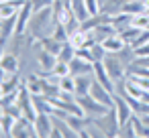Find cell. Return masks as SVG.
<instances>
[{"label":"cell","mask_w":149,"mask_h":138,"mask_svg":"<svg viewBox=\"0 0 149 138\" xmlns=\"http://www.w3.org/2000/svg\"><path fill=\"white\" fill-rule=\"evenodd\" d=\"M55 19H53V8L47 6V8H41L37 12L31 14V21H29V27H27V33H31L35 39H43V37H51L53 31H55Z\"/></svg>","instance_id":"6da1fadb"},{"label":"cell","mask_w":149,"mask_h":138,"mask_svg":"<svg viewBox=\"0 0 149 138\" xmlns=\"http://www.w3.org/2000/svg\"><path fill=\"white\" fill-rule=\"evenodd\" d=\"M92 122H94L106 136H116V134H118L120 124H118V118H116L114 108H110L106 114H102V116H98V118H92Z\"/></svg>","instance_id":"7a4b0ae2"},{"label":"cell","mask_w":149,"mask_h":138,"mask_svg":"<svg viewBox=\"0 0 149 138\" xmlns=\"http://www.w3.org/2000/svg\"><path fill=\"white\" fill-rule=\"evenodd\" d=\"M76 100H78V104H80L84 116H88V118H98V116H102V114H106V112L110 110V108L102 106L100 102H96L90 93H86V95H76Z\"/></svg>","instance_id":"3957f363"},{"label":"cell","mask_w":149,"mask_h":138,"mask_svg":"<svg viewBox=\"0 0 149 138\" xmlns=\"http://www.w3.org/2000/svg\"><path fill=\"white\" fill-rule=\"evenodd\" d=\"M102 63H104V67H106L108 75L112 77L114 85H116V81H118V79L127 77V65L116 57V53H106V57L102 59Z\"/></svg>","instance_id":"277c9868"},{"label":"cell","mask_w":149,"mask_h":138,"mask_svg":"<svg viewBox=\"0 0 149 138\" xmlns=\"http://www.w3.org/2000/svg\"><path fill=\"white\" fill-rule=\"evenodd\" d=\"M96 102H100L102 106H106V108H114V93L112 91H108L100 81H92V85H90V91H88Z\"/></svg>","instance_id":"5b68a950"},{"label":"cell","mask_w":149,"mask_h":138,"mask_svg":"<svg viewBox=\"0 0 149 138\" xmlns=\"http://www.w3.org/2000/svg\"><path fill=\"white\" fill-rule=\"evenodd\" d=\"M114 112H116V118H118V124H127L133 116V108L131 104L127 102V97H123L120 93H114Z\"/></svg>","instance_id":"8992f818"},{"label":"cell","mask_w":149,"mask_h":138,"mask_svg":"<svg viewBox=\"0 0 149 138\" xmlns=\"http://www.w3.org/2000/svg\"><path fill=\"white\" fill-rule=\"evenodd\" d=\"M33 126H35V132L37 136L45 138L51 134V128H53V120H51V114H45V112H39L37 118L33 120Z\"/></svg>","instance_id":"52a82bcc"},{"label":"cell","mask_w":149,"mask_h":138,"mask_svg":"<svg viewBox=\"0 0 149 138\" xmlns=\"http://www.w3.org/2000/svg\"><path fill=\"white\" fill-rule=\"evenodd\" d=\"M86 73H94V63L92 61H86L82 57H74L70 61V75H86Z\"/></svg>","instance_id":"ba28073f"},{"label":"cell","mask_w":149,"mask_h":138,"mask_svg":"<svg viewBox=\"0 0 149 138\" xmlns=\"http://www.w3.org/2000/svg\"><path fill=\"white\" fill-rule=\"evenodd\" d=\"M94 79H96V81H100L108 91H112V93H114L116 85H114L112 77L108 75V71H106V67H104V63H102V61H96V63H94Z\"/></svg>","instance_id":"9c48e42d"},{"label":"cell","mask_w":149,"mask_h":138,"mask_svg":"<svg viewBox=\"0 0 149 138\" xmlns=\"http://www.w3.org/2000/svg\"><path fill=\"white\" fill-rule=\"evenodd\" d=\"M68 43L74 47V49H82V47H88L90 45V35H88V31L80 25L78 29H74L72 33H70V39H68Z\"/></svg>","instance_id":"30bf717a"},{"label":"cell","mask_w":149,"mask_h":138,"mask_svg":"<svg viewBox=\"0 0 149 138\" xmlns=\"http://www.w3.org/2000/svg\"><path fill=\"white\" fill-rule=\"evenodd\" d=\"M10 136H37V132H35V126H33L31 120L17 118V122H15L13 130H10Z\"/></svg>","instance_id":"8fae6325"},{"label":"cell","mask_w":149,"mask_h":138,"mask_svg":"<svg viewBox=\"0 0 149 138\" xmlns=\"http://www.w3.org/2000/svg\"><path fill=\"white\" fill-rule=\"evenodd\" d=\"M0 67L6 73H19L21 71V57H17L13 53H4L2 59H0Z\"/></svg>","instance_id":"7c38bea8"},{"label":"cell","mask_w":149,"mask_h":138,"mask_svg":"<svg viewBox=\"0 0 149 138\" xmlns=\"http://www.w3.org/2000/svg\"><path fill=\"white\" fill-rule=\"evenodd\" d=\"M76 95H86L90 91V85L94 81V73H86V75H76Z\"/></svg>","instance_id":"4fadbf2b"},{"label":"cell","mask_w":149,"mask_h":138,"mask_svg":"<svg viewBox=\"0 0 149 138\" xmlns=\"http://www.w3.org/2000/svg\"><path fill=\"white\" fill-rule=\"evenodd\" d=\"M110 25L114 27L116 33H120V31H125L127 27L133 25V14H129V12H118V14H114V16L110 19Z\"/></svg>","instance_id":"5bb4252c"},{"label":"cell","mask_w":149,"mask_h":138,"mask_svg":"<svg viewBox=\"0 0 149 138\" xmlns=\"http://www.w3.org/2000/svg\"><path fill=\"white\" fill-rule=\"evenodd\" d=\"M125 45H127V43L120 39V35H110V37H106V39L102 41V47H104L106 53H116V51H120Z\"/></svg>","instance_id":"9a60e30c"},{"label":"cell","mask_w":149,"mask_h":138,"mask_svg":"<svg viewBox=\"0 0 149 138\" xmlns=\"http://www.w3.org/2000/svg\"><path fill=\"white\" fill-rule=\"evenodd\" d=\"M39 41V45L45 49V51H49V53H53V55H57L59 51H61V47H63V43H59L55 37H43V39H37Z\"/></svg>","instance_id":"2e32d148"},{"label":"cell","mask_w":149,"mask_h":138,"mask_svg":"<svg viewBox=\"0 0 149 138\" xmlns=\"http://www.w3.org/2000/svg\"><path fill=\"white\" fill-rule=\"evenodd\" d=\"M141 31H145V29H139V27H135V25H131V27H127L125 31H120L118 35H120V39L127 43V45H133V41L141 35Z\"/></svg>","instance_id":"e0dca14e"},{"label":"cell","mask_w":149,"mask_h":138,"mask_svg":"<svg viewBox=\"0 0 149 138\" xmlns=\"http://www.w3.org/2000/svg\"><path fill=\"white\" fill-rule=\"evenodd\" d=\"M131 122H133V126H135V134H137V136H145V138H149V126L143 124L141 116L133 114V116H131Z\"/></svg>","instance_id":"ac0fdd59"},{"label":"cell","mask_w":149,"mask_h":138,"mask_svg":"<svg viewBox=\"0 0 149 138\" xmlns=\"http://www.w3.org/2000/svg\"><path fill=\"white\" fill-rule=\"evenodd\" d=\"M76 57V49L70 45V43H63L61 51L57 53V61H63V63H70L72 59Z\"/></svg>","instance_id":"d6986e66"},{"label":"cell","mask_w":149,"mask_h":138,"mask_svg":"<svg viewBox=\"0 0 149 138\" xmlns=\"http://www.w3.org/2000/svg\"><path fill=\"white\" fill-rule=\"evenodd\" d=\"M59 91H68V93H76V79L74 75H63L59 81Z\"/></svg>","instance_id":"ffe728a7"},{"label":"cell","mask_w":149,"mask_h":138,"mask_svg":"<svg viewBox=\"0 0 149 138\" xmlns=\"http://www.w3.org/2000/svg\"><path fill=\"white\" fill-rule=\"evenodd\" d=\"M15 122H17V116H13V114H6L4 112L2 116H0V124H2V130H4L6 136H10V130H13Z\"/></svg>","instance_id":"44dd1931"},{"label":"cell","mask_w":149,"mask_h":138,"mask_svg":"<svg viewBox=\"0 0 149 138\" xmlns=\"http://www.w3.org/2000/svg\"><path fill=\"white\" fill-rule=\"evenodd\" d=\"M133 25L139 27V29H149V10H145L141 14H135L133 16Z\"/></svg>","instance_id":"7402d4cb"},{"label":"cell","mask_w":149,"mask_h":138,"mask_svg":"<svg viewBox=\"0 0 149 138\" xmlns=\"http://www.w3.org/2000/svg\"><path fill=\"white\" fill-rule=\"evenodd\" d=\"M116 136H123V138H125V136H129V138H131V136H137V134H135V126H133V122L129 120L127 124H123V126L118 128V134H116Z\"/></svg>","instance_id":"603a6c76"},{"label":"cell","mask_w":149,"mask_h":138,"mask_svg":"<svg viewBox=\"0 0 149 138\" xmlns=\"http://www.w3.org/2000/svg\"><path fill=\"white\" fill-rule=\"evenodd\" d=\"M84 4H86L90 16H94V14L100 12V0H84Z\"/></svg>","instance_id":"cb8c5ba5"},{"label":"cell","mask_w":149,"mask_h":138,"mask_svg":"<svg viewBox=\"0 0 149 138\" xmlns=\"http://www.w3.org/2000/svg\"><path fill=\"white\" fill-rule=\"evenodd\" d=\"M53 4V0H31V6H33V12L41 10V8H47Z\"/></svg>","instance_id":"d4e9b609"},{"label":"cell","mask_w":149,"mask_h":138,"mask_svg":"<svg viewBox=\"0 0 149 138\" xmlns=\"http://www.w3.org/2000/svg\"><path fill=\"white\" fill-rule=\"evenodd\" d=\"M133 51H135V57H145V55H149V43H145L141 47H135Z\"/></svg>","instance_id":"484cf974"},{"label":"cell","mask_w":149,"mask_h":138,"mask_svg":"<svg viewBox=\"0 0 149 138\" xmlns=\"http://www.w3.org/2000/svg\"><path fill=\"white\" fill-rule=\"evenodd\" d=\"M131 65H137V67H147V69H149V55H145V57H135V61H133Z\"/></svg>","instance_id":"4316f807"},{"label":"cell","mask_w":149,"mask_h":138,"mask_svg":"<svg viewBox=\"0 0 149 138\" xmlns=\"http://www.w3.org/2000/svg\"><path fill=\"white\" fill-rule=\"evenodd\" d=\"M6 75H8V73H6V71H4L2 67H0V83H2V81L6 79Z\"/></svg>","instance_id":"83f0119b"},{"label":"cell","mask_w":149,"mask_h":138,"mask_svg":"<svg viewBox=\"0 0 149 138\" xmlns=\"http://www.w3.org/2000/svg\"><path fill=\"white\" fill-rule=\"evenodd\" d=\"M4 53H6V49H4V45H2V43H0V59H2V55H4Z\"/></svg>","instance_id":"f1b7e54d"},{"label":"cell","mask_w":149,"mask_h":138,"mask_svg":"<svg viewBox=\"0 0 149 138\" xmlns=\"http://www.w3.org/2000/svg\"><path fill=\"white\" fill-rule=\"evenodd\" d=\"M0 136H6V134H4V130H2V124H0Z\"/></svg>","instance_id":"f546056e"},{"label":"cell","mask_w":149,"mask_h":138,"mask_svg":"<svg viewBox=\"0 0 149 138\" xmlns=\"http://www.w3.org/2000/svg\"><path fill=\"white\" fill-rule=\"evenodd\" d=\"M4 2H10V0H0V4H4Z\"/></svg>","instance_id":"4dcf8cb0"},{"label":"cell","mask_w":149,"mask_h":138,"mask_svg":"<svg viewBox=\"0 0 149 138\" xmlns=\"http://www.w3.org/2000/svg\"><path fill=\"white\" fill-rule=\"evenodd\" d=\"M2 95H4V93H2V87H0V100H2Z\"/></svg>","instance_id":"1f68e13d"},{"label":"cell","mask_w":149,"mask_h":138,"mask_svg":"<svg viewBox=\"0 0 149 138\" xmlns=\"http://www.w3.org/2000/svg\"><path fill=\"white\" fill-rule=\"evenodd\" d=\"M19 2H27V0H19Z\"/></svg>","instance_id":"d6a6232c"}]
</instances>
